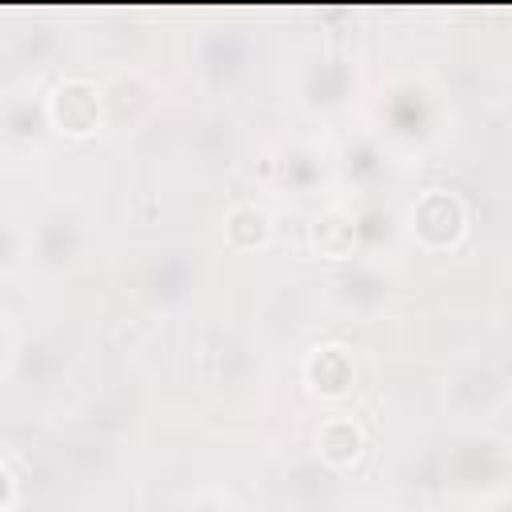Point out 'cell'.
Here are the masks:
<instances>
[{
  "label": "cell",
  "instance_id": "cell-1",
  "mask_svg": "<svg viewBox=\"0 0 512 512\" xmlns=\"http://www.w3.org/2000/svg\"><path fill=\"white\" fill-rule=\"evenodd\" d=\"M320 448H324V456L332 464H344V460H352L360 452V432L352 424H344V420H332L320 432Z\"/></svg>",
  "mask_w": 512,
  "mask_h": 512
}]
</instances>
